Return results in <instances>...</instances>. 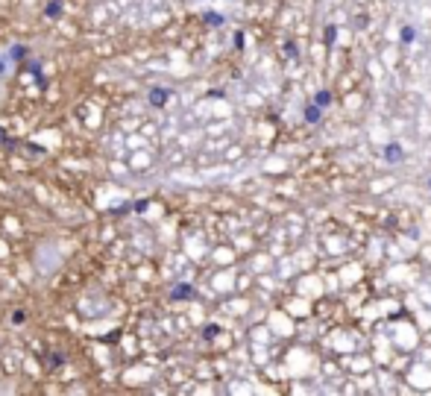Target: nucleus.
<instances>
[{
	"label": "nucleus",
	"mask_w": 431,
	"mask_h": 396,
	"mask_svg": "<svg viewBox=\"0 0 431 396\" xmlns=\"http://www.w3.org/2000/svg\"><path fill=\"white\" fill-rule=\"evenodd\" d=\"M317 117H320V115H317V106H311V109H308V121L317 124Z\"/></svg>",
	"instance_id": "nucleus-4"
},
{
	"label": "nucleus",
	"mask_w": 431,
	"mask_h": 396,
	"mask_svg": "<svg viewBox=\"0 0 431 396\" xmlns=\"http://www.w3.org/2000/svg\"><path fill=\"white\" fill-rule=\"evenodd\" d=\"M4 100H6V83H0V106H4Z\"/></svg>",
	"instance_id": "nucleus-8"
},
{
	"label": "nucleus",
	"mask_w": 431,
	"mask_h": 396,
	"mask_svg": "<svg viewBox=\"0 0 431 396\" xmlns=\"http://www.w3.org/2000/svg\"><path fill=\"white\" fill-rule=\"evenodd\" d=\"M402 42H414V30L405 27V30H402Z\"/></svg>",
	"instance_id": "nucleus-5"
},
{
	"label": "nucleus",
	"mask_w": 431,
	"mask_h": 396,
	"mask_svg": "<svg viewBox=\"0 0 431 396\" xmlns=\"http://www.w3.org/2000/svg\"><path fill=\"white\" fill-rule=\"evenodd\" d=\"M329 100H331L329 91H320V94H317V106H329Z\"/></svg>",
	"instance_id": "nucleus-3"
},
{
	"label": "nucleus",
	"mask_w": 431,
	"mask_h": 396,
	"mask_svg": "<svg viewBox=\"0 0 431 396\" xmlns=\"http://www.w3.org/2000/svg\"><path fill=\"white\" fill-rule=\"evenodd\" d=\"M18 68V50L15 47H0V83H9Z\"/></svg>",
	"instance_id": "nucleus-2"
},
{
	"label": "nucleus",
	"mask_w": 431,
	"mask_h": 396,
	"mask_svg": "<svg viewBox=\"0 0 431 396\" xmlns=\"http://www.w3.org/2000/svg\"><path fill=\"white\" fill-rule=\"evenodd\" d=\"M326 42H329V45L335 42V27H329V30H326Z\"/></svg>",
	"instance_id": "nucleus-7"
},
{
	"label": "nucleus",
	"mask_w": 431,
	"mask_h": 396,
	"mask_svg": "<svg viewBox=\"0 0 431 396\" xmlns=\"http://www.w3.org/2000/svg\"><path fill=\"white\" fill-rule=\"evenodd\" d=\"M33 264H35V270L42 273V276H50V273H56L59 267H62V252H59V247H56V244L45 241L42 247L35 250V255H33Z\"/></svg>",
	"instance_id": "nucleus-1"
},
{
	"label": "nucleus",
	"mask_w": 431,
	"mask_h": 396,
	"mask_svg": "<svg viewBox=\"0 0 431 396\" xmlns=\"http://www.w3.org/2000/svg\"><path fill=\"white\" fill-rule=\"evenodd\" d=\"M399 156H402L399 147H387V158H399Z\"/></svg>",
	"instance_id": "nucleus-6"
}]
</instances>
